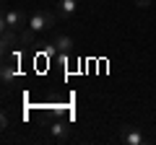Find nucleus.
<instances>
[{
  "label": "nucleus",
  "instance_id": "7ed1b4c3",
  "mask_svg": "<svg viewBox=\"0 0 156 145\" xmlns=\"http://www.w3.org/2000/svg\"><path fill=\"white\" fill-rule=\"evenodd\" d=\"M78 11V0H57V18H62V21H68V18H73Z\"/></svg>",
  "mask_w": 156,
  "mask_h": 145
},
{
  "label": "nucleus",
  "instance_id": "20e7f679",
  "mask_svg": "<svg viewBox=\"0 0 156 145\" xmlns=\"http://www.w3.org/2000/svg\"><path fill=\"white\" fill-rule=\"evenodd\" d=\"M52 52H55V55H70L73 52V39L68 34H57L55 42H52Z\"/></svg>",
  "mask_w": 156,
  "mask_h": 145
},
{
  "label": "nucleus",
  "instance_id": "0eeeda50",
  "mask_svg": "<svg viewBox=\"0 0 156 145\" xmlns=\"http://www.w3.org/2000/svg\"><path fill=\"white\" fill-rule=\"evenodd\" d=\"M16 75H18V70H16V62L5 57V62H3V86H5V88H8V86H13Z\"/></svg>",
  "mask_w": 156,
  "mask_h": 145
},
{
  "label": "nucleus",
  "instance_id": "f257e3e1",
  "mask_svg": "<svg viewBox=\"0 0 156 145\" xmlns=\"http://www.w3.org/2000/svg\"><path fill=\"white\" fill-rule=\"evenodd\" d=\"M52 26H55V13H50V11H37L31 18H29V29H31L34 34L50 31Z\"/></svg>",
  "mask_w": 156,
  "mask_h": 145
},
{
  "label": "nucleus",
  "instance_id": "1a4fd4ad",
  "mask_svg": "<svg viewBox=\"0 0 156 145\" xmlns=\"http://www.w3.org/2000/svg\"><path fill=\"white\" fill-rule=\"evenodd\" d=\"M0 124H3V130L8 127V114H5V112H3V117H0Z\"/></svg>",
  "mask_w": 156,
  "mask_h": 145
},
{
  "label": "nucleus",
  "instance_id": "39448f33",
  "mask_svg": "<svg viewBox=\"0 0 156 145\" xmlns=\"http://www.w3.org/2000/svg\"><path fill=\"white\" fill-rule=\"evenodd\" d=\"M50 135H52V137H57V140H68V135H70V124H68L65 119H52Z\"/></svg>",
  "mask_w": 156,
  "mask_h": 145
},
{
  "label": "nucleus",
  "instance_id": "6e6552de",
  "mask_svg": "<svg viewBox=\"0 0 156 145\" xmlns=\"http://www.w3.org/2000/svg\"><path fill=\"white\" fill-rule=\"evenodd\" d=\"M135 3H138V5H140V8H148V5H151V3H154V0H135Z\"/></svg>",
  "mask_w": 156,
  "mask_h": 145
},
{
  "label": "nucleus",
  "instance_id": "f03ea898",
  "mask_svg": "<svg viewBox=\"0 0 156 145\" xmlns=\"http://www.w3.org/2000/svg\"><path fill=\"white\" fill-rule=\"evenodd\" d=\"M26 26H29V18L23 16L21 11L8 8V11L3 13V29H11V31H23Z\"/></svg>",
  "mask_w": 156,
  "mask_h": 145
},
{
  "label": "nucleus",
  "instance_id": "423d86ee",
  "mask_svg": "<svg viewBox=\"0 0 156 145\" xmlns=\"http://www.w3.org/2000/svg\"><path fill=\"white\" fill-rule=\"evenodd\" d=\"M120 143H125V145H140V143H143V135H140V130H135V127H122V132H120Z\"/></svg>",
  "mask_w": 156,
  "mask_h": 145
}]
</instances>
